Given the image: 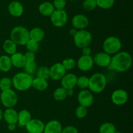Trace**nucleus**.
Segmentation results:
<instances>
[{
	"instance_id": "nucleus-1",
	"label": "nucleus",
	"mask_w": 133,
	"mask_h": 133,
	"mask_svg": "<svg viewBox=\"0 0 133 133\" xmlns=\"http://www.w3.org/2000/svg\"><path fill=\"white\" fill-rule=\"evenodd\" d=\"M132 59L131 54L125 51L118 52L111 58L110 66L118 72H124L128 70L132 65Z\"/></svg>"
},
{
	"instance_id": "nucleus-2",
	"label": "nucleus",
	"mask_w": 133,
	"mask_h": 133,
	"mask_svg": "<svg viewBox=\"0 0 133 133\" xmlns=\"http://www.w3.org/2000/svg\"><path fill=\"white\" fill-rule=\"evenodd\" d=\"M32 76L27 73L18 72L13 76L12 80V86L19 91H26L32 86Z\"/></svg>"
},
{
	"instance_id": "nucleus-3",
	"label": "nucleus",
	"mask_w": 133,
	"mask_h": 133,
	"mask_svg": "<svg viewBox=\"0 0 133 133\" xmlns=\"http://www.w3.org/2000/svg\"><path fill=\"white\" fill-rule=\"evenodd\" d=\"M107 83V78L103 74L97 72L89 78L88 87L91 92L100 93L105 89Z\"/></svg>"
},
{
	"instance_id": "nucleus-4",
	"label": "nucleus",
	"mask_w": 133,
	"mask_h": 133,
	"mask_svg": "<svg viewBox=\"0 0 133 133\" xmlns=\"http://www.w3.org/2000/svg\"><path fill=\"white\" fill-rule=\"evenodd\" d=\"M10 39L17 45H25L30 39L29 31L23 26H16L10 32Z\"/></svg>"
},
{
	"instance_id": "nucleus-5",
	"label": "nucleus",
	"mask_w": 133,
	"mask_h": 133,
	"mask_svg": "<svg viewBox=\"0 0 133 133\" xmlns=\"http://www.w3.org/2000/svg\"><path fill=\"white\" fill-rule=\"evenodd\" d=\"M73 37L75 45L81 49L89 46L92 41V34L85 29L78 30Z\"/></svg>"
},
{
	"instance_id": "nucleus-6",
	"label": "nucleus",
	"mask_w": 133,
	"mask_h": 133,
	"mask_svg": "<svg viewBox=\"0 0 133 133\" xmlns=\"http://www.w3.org/2000/svg\"><path fill=\"white\" fill-rule=\"evenodd\" d=\"M104 52L109 55H114L122 48V42L119 38L110 36L107 38L103 44Z\"/></svg>"
},
{
	"instance_id": "nucleus-7",
	"label": "nucleus",
	"mask_w": 133,
	"mask_h": 133,
	"mask_svg": "<svg viewBox=\"0 0 133 133\" xmlns=\"http://www.w3.org/2000/svg\"><path fill=\"white\" fill-rule=\"evenodd\" d=\"M0 99L3 105L7 108H11L15 106L18 100V95L12 89L1 91Z\"/></svg>"
},
{
	"instance_id": "nucleus-8",
	"label": "nucleus",
	"mask_w": 133,
	"mask_h": 133,
	"mask_svg": "<svg viewBox=\"0 0 133 133\" xmlns=\"http://www.w3.org/2000/svg\"><path fill=\"white\" fill-rule=\"evenodd\" d=\"M50 19L52 24L55 27H62L67 23L68 16L65 10H55V11L50 16Z\"/></svg>"
},
{
	"instance_id": "nucleus-9",
	"label": "nucleus",
	"mask_w": 133,
	"mask_h": 133,
	"mask_svg": "<svg viewBox=\"0 0 133 133\" xmlns=\"http://www.w3.org/2000/svg\"><path fill=\"white\" fill-rule=\"evenodd\" d=\"M77 100L79 105L88 108L94 103V96L90 90L83 89L77 95Z\"/></svg>"
},
{
	"instance_id": "nucleus-10",
	"label": "nucleus",
	"mask_w": 133,
	"mask_h": 133,
	"mask_svg": "<svg viewBox=\"0 0 133 133\" xmlns=\"http://www.w3.org/2000/svg\"><path fill=\"white\" fill-rule=\"evenodd\" d=\"M66 69L61 63L53 64L49 69L50 78L55 81L61 80L62 77L66 74Z\"/></svg>"
},
{
	"instance_id": "nucleus-11",
	"label": "nucleus",
	"mask_w": 133,
	"mask_h": 133,
	"mask_svg": "<svg viewBox=\"0 0 133 133\" xmlns=\"http://www.w3.org/2000/svg\"><path fill=\"white\" fill-rule=\"evenodd\" d=\"M111 100L115 105H123L128 100V94L127 91L123 89H116L112 93Z\"/></svg>"
},
{
	"instance_id": "nucleus-12",
	"label": "nucleus",
	"mask_w": 133,
	"mask_h": 133,
	"mask_svg": "<svg viewBox=\"0 0 133 133\" xmlns=\"http://www.w3.org/2000/svg\"><path fill=\"white\" fill-rule=\"evenodd\" d=\"M45 124L38 119H31L25 125L27 131L29 133H43Z\"/></svg>"
},
{
	"instance_id": "nucleus-13",
	"label": "nucleus",
	"mask_w": 133,
	"mask_h": 133,
	"mask_svg": "<svg viewBox=\"0 0 133 133\" xmlns=\"http://www.w3.org/2000/svg\"><path fill=\"white\" fill-rule=\"evenodd\" d=\"M112 57L105 52H98L93 57L94 63L100 67L110 66Z\"/></svg>"
},
{
	"instance_id": "nucleus-14",
	"label": "nucleus",
	"mask_w": 133,
	"mask_h": 133,
	"mask_svg": "<svg viewBox=\"0 0 133 133\" xmlns=\"http://www.w3.org/2000/svg\"><path fill=\"white\" fill-rule=\"evenodd\" d=\"M93 57L91 56H84L82 55L77 62V65L79 70L87 72L92 69L94 66Z\"/></svg>"
},
{
	"instance_id": "nucleus-15",
	"label": "nucleus",
	"mask_w": 133,
	"mask_h": 133,
	"mask_svg": "<svg viewBox=\"0 0 133 133\" xmlns=\"http://www.w3.org/2000/svg\"><path fill=\"white\" fill-rule=\"evenodd\" d=\"M74 28L76 29H84L89 24L88 18L84 14H76L74 16L71 20Z\"/></svg>"
},
{
	"instance_id": "nucleus-16",
	"label": "nucleus",
	"mask_w": 133,
	"mask_h": 133,
	"mask_svg": "<svg viewBox=\"0 0 133 133\" xmlns=\"http://www.w3.org/2000/svg\"><path fill=\"white\" fill-rule=\"evenodd\" d=\"M77 76L73 73L66 74L61 80L62 87L65 89H74L77 84Z\"/></svg>"
},
{
	"instance_id": "nucleus-17",
	"label": "nucleus",
	"mask_w": 133,
	"mask_h": 133,
	"mask_svg": "<svg viewBox=\"0 0 133 133\" xmlns=\"http://www.w3.org/2000/svg\"><path fill=\"white\" fill-rule=\"evenodd\" d=\"M62 126L61 123L55 119H53L47 123L44 126L43 133H61Z\"/></svg>"
},
{
	"instance_id": "nucleus-18",
	"label": "nucleus",
	"mask_w": 133,
	"mask_h": 133,
	"mask_svg": "<svg viewBox=\"0 0 133 133\" xmlns=\"http://www.w3.org/2000/svg\"><path fill=\"white\" fill-rule=\"evenodd\" d=\"M9 13L14 17H19L23 13V7L19 1H12L8 7Z\"/></svg>"
},
{
	"instance_id": "nucleus-19",
	"label": "nucleus",
	"mask_w": 133,
	"mask_h": 133,
	"mask_svg": "<svg viewBox=\"0 0 133 133\" xmlns=\"http://www.w3.org/2000/svg\"><path fill=\"white\" fill-rule=\"evenodd\" d=\"M3 118L8 124H16L18 123V112L11 108H7L3 112Z\"/></svg>"
},
{
	"instance_id": "nucleus-20",
	"label": "nucleus",
	"mask_w": 133,
	"mask_h": 133,
	"mask_svg": "<svg viewBox=\"0 0 133 133\" xmlns=\"http://www.w3.org/2000/svg\"><path fill=\"white\" fill-rule=\"evenodd\" d=\"M10 57L12 65L14 67L19 69V68H22L24 66L26 63L24 57V54L20 53V52H16L14 54L11 55Z\"/></svg>"
},
{
	"instance_id": "nucleus-21",
	"label": "nucleus",
	"mask_w": 133,
	"mask_h": 133,
	"mask_svg": "<svg viewBox=\"0 0 133 133\" xmlns=\"http://www.w3.org/2000/svg\"><path fill=\"white\" fill-rule=\"evenodd\" d=\"M44 37H45V32L40 27H34L29 31L30 39L38 43L42 41L44 39Z\"/></svg>"
},
{
	"instance_id": "nucleus-22",
	"label": "nucleus",
	"mask_w": 133,
	"mask_h": 133,
	"mask_svg": "<svg viewBox=\"0 0 133 133\" xmlns=\"http://www.w3.org/2000/svg\"><path fill=\"white\" fill-rule=\"evenodd\" d=\"M31 119L32 116L31 113L27 110H22L19 113H18V123L19 126H25Z\"/></svg>"
},
{
	"instance_id": "nucleus-23",
	"label": "nucleus",
	"mask_w": 133,
	"mask_h": 133,
	"mask_svg": "<svg viewBox=\"0 0 133 133\" xmlns=\"http://www.w3.org/2000/svg\"><path fill=\"white\" fill-rule=\"evenodd\" d=\"M39 12L41 14L45 16H50L52 14V13L55 11L54 6L53 3L50 2H44L40 5L38 7Z\"/></svg>"
},
{
	"instance_id": "nucleus-24",
	"label": "nucleus",
	"mask_w": 133,
	"mask_h": 133,
	"mask_svg": "<svg viewBox=\"0 0 133 133\" xmlns=\"http://www.w3.org/2000/svg\"><path fill=\"white\" fill-rule=\"evenodd\" d=\"M32 86L38 91H44L48 87V80L44 79V78L36 77V78L32 79Z\"/></svg>"
},
{
	"instance_id": "nucleus-25",
	"label": "nucleus",
	"mask_w": 133,
	"mask_h": 133,
	"mask_svg": "<svg viewBox=\"0 0 133 133\" xmlns=\"http://www.w3.org/2000/svg\"><path fill=\"white\" fill-rule=\"evenodd\" d=\"M12 65L10 57L6 55L0 56V70L3 72H9L11 69Z\"/></svg>"
},
{
	"instance_id": "nucleus-26",
	"label": "nucleus",
	"mask_w": 133,
	"mask_h": 133,
	"mask_svg": "<svg viewBox=\"0 0 133 133\" xmlns=\"http://www.w3.org/2000/svg\"><path fill=\"white\" fill-rule=\"evenodd\" d=\"M4 51L9 55H12L16 52L17 44L11 39H6L3 45Z\"/></svg>"
},
{
	"instance_id": "nucleus-27",
	"label": "nucleus",
	"mask_w": 133,
	"mask_h": 133,
	"mask_svg": "<svg viewBox=\"0 0 133 133\" xmlns=\"http://www.w3.org/2000/svg\"><path fill=\"white\" fill-rule=\"evenodd\" d=\"M116 131L115 125L112 123L106 122L101 124L99 128V133H114Z\"/></svg>"
},
{
	"instance_id": "nucleus-28",
	"label": "nucleus",
	"mask_w": 133,
	"mask_h": 133,
	"mask_svg": "<svg viewBox=\"0 0 133 133\" xmlns=\"http://www.w3.org/2000/svg\"><path fill=\"white\" fill-rule=\"evenodd\" d=\"M67 94H66V89L63 88L62 87H58L53 92V98L55 100L57 101H62L66 99L67 97Z\"/></svg>"
},
{
	"instance_id": "nucleus-29",
	"label": "nucleus",
	"mask_w": 133,
	"mask_h": 133,
	"mask_svg": "<svg viewBox=\"0 0 133 133\" xmlns=\"http://www.w3.org/2000/svg\"><path fill=\"white\" fill-rule=\"evenodd\" d=\"M37 77L48 80L50 78V73H49V69L46 66H41L38 68L36 72Z\"/></svg>"
},
{
	"instance_id": "nucleus-30",
	"label": "nucleus",
	"mask_w": 133,
	"mask_h": 133,
	"mask_svg": "<svg viewBox=\"0 0 133 133\" xmlns=\"http://www.w3.org/2000/svg\"><path fill=\"white\" fill-rule=\"evenodd\" d=\"M25 72L29 74H33L36 73L37 70V64L35 61H31V62H26L24 66Z\"/></svg>"
},
{
	"instance_id": "nucleus-31",
	"label": "nucleus",
	"mask_w": 133,
	"mask_h": 133,
	"mask_svg": "<svg viewBox=\"0 0 133 133\" xmlns=\"http://www.w3.org/2000/svg\"><path fill=\"white\" fill-rule=\"evenodd\" d=\"M88 83H89V78L86 76H81L77 77L76 85L79 88L82 89H87V88L88 87Z\"/></svg>"
},
{
	"instance_id": "nucleus-32",
	"label": "nucleus",
	"mask_w": 133,
	"mask_h": 133,
	"mask_svg": "<svg viewBox=\"0 0 133 133\" xmlns=\"http://www.w3.org/2000/svg\"><path fill=\"white\" fill-rule=\"evenodd\" d=\"M97 6L103 9H109L113 7L115 0H96Z\"/></svg>"
},
{
	"instance_id": "nucleus-33",
	"label": "nucleus",
	"mask_w": 133,
	"mask_h": 133,
	"mask_svg": "<svg viewBox=\"0 0 133 133\" xmlns=\"http://www.w3.org/2000/svg\"><path fill=\"white\" fill-rule=\"evenodd\" d=\"M12 86V80L8 77H4L0 80V89L1 91L11 89Z\"/></svg>"
},
{
	"instance_id": "nucleus-34",
	"label": "nucleus",
	"mask_w": 133,
	"mask_h": 133,
	"mask_svg": "<svg viewBox=\"0 0 133 133\" xmlns=\"http://www.w3.org/2000/svg\"><path fill=\"white\" fill-rule=\"evenodd\" d=\"M97 7L96 0H84L83 3V9L87 11L94 10Z\"/></svg>"
},
{
	"instance_id": "nucleus-35",
	"label": "nucleus",
	"mask_w": 133,
	"mask_h": 133,
	"mask_svg": "<svg viewBox=\"0 0 133 133\" xmlns=\"http://www.w3.org/2000/svg\"><path fill=\"white\" fill-rule=\"evenodd\" d=\"M26 48L29 52H32L33 53L37 52L39 49V44L38 42L35 41L33 40L29 39L25 44Z\"/></svg>"
},
{
	"instance_id": "nucleus-36",
	"label": "nucleus",
	"mask_w": 133,
	"mask_h": 133,
	"mask_svg": "<svg viewBox=\"0 0 133 133\" xmlns=\"http://www.w3.org/2000/svg\"><path fill=\"white\" fill-rule=\"evenodd\" d=\"M62 64L66 70H71L75 67L76 62H75V59L73 58H66L63 60Z\"/></svg>"
},
{
	"instance_id": "nucleus-37",
	"label": "nucleus",
	"mask_w": 133,
	"mask_h": 133,
	"mask_svg": "<svg viewBox=\"0 0 133 133\" xmlns=\"http://www.w3.org/2000/svg\"><path fill=\"white\" fill-rule=\"evenodd\" d=\"M87 113H88V110H87V108L83 106L79 105L77 108L75 110V116L77 118L79 119H83L87 116Z\"/></svg>"
},
{
	"instance_id": "nucleus-38",
	"label": "nucleus",
	"mask_w": 133,
	"mask_h": 133,
	"mask_svg": "<svg viewBox=\"0 0 133 133\" xmlns=\"http://www.w3.org/2000/svg\"><path fill=\"white\" fill-rule=\"evenodd\" d=\"M66 4V0H54L53 5L55 10H63Z\"/></svg>"
},
{
	"instance_id": "nucleus-39",
	"label": "nucleus",
	"mask_w": 133,
	"mask_h": 133,
	"mask_svg": "<svg viewBox=\"0 0 133 133\" xmlns=\"http://www.w3.org/2000/svg\"><path fill=\"white\" fill-rule=\"evenodd\" d=\"M25 59L26 62H31V61H35V53L32 52H26L24 54Z\"/></svg>"
},
{
	"instance_id": "nucleus-40",
	"label": "nucleus",
	"mask_w": 133,
	"mask_h": 133,
	"mask_svg": "<svg viewBox=\"0 0 133 133\" xmlns=\"http://www.w3.org/2000/svg\"><path fill=\"white\" fill-rule=\"evenodd\" d=\"M61 133H78V130L74 126H68L64 129H62Z\"/></svg>"
},
{
	"instance_id": "nucleus-41",
	"label": "nucleus",
	"mask_w": 133,
	"mask_h": 133,
	"mask_svg": "<svg viewBox=\"0 0 133 133\" xmlns=\"http://www.w3.org/2000/svg\"><path fill=\"white\" fill-rule=\"evenodd\" d=\"M91 53H92V50L89 46H87L82 48V53L84 56H90Z\"/></svg>"
},
{
	"instance_id": "nucleus-42",
	"label": "nucleus",
	"mask_w": 133,
	"mask_h": 133,
	"mask_svg": "<svg viewBox=\"0 0 133 133\" xmlns=\"http://www.w3.org/2000/svg\"><path fill=\"white\" fill-rule=\"evenodd\" d=\"M8 129L10 131H13L16 129V124H9L8 125Z\"/></svg>"
},
{
	"instance_id": "nucleus-43",
	"label": "nucleus",
	"mask_w": 133,
	"mask_h": 133,
	"mask_svg": "<svg viewBox=\"0 0 133 133\" xmlns=\"http://www.w3.org/2000/svg\"><path fill=\"white\" fill-rule=\"evenodd\" d=\"M74 89H66V94H67V96H72L74 95Z\"/></svg>"
},
{
	"instance_id": "nucleus-44",
	"label": "nucleus",
	"mask_w": 133,
	"mask_h": 133,
	"mask_svg": "<svg viewBox=\"0 0 133 133\" xmlns=\"http://www.w3.org/2000/svg\"><path fill=\"white\" fill-rule=\"evenodd\" d=\"M77 31V30L75 28H72V29H70V31H69V33H70V35H71L72 37H74V35H75L76 32Z\"/></svg>"
},
{
	"instance_id": "nucleus-45",
	"label": "nucleus",
	"mask_w": 133,
	"mask_h": 133,
	"mask_svg": "<svg viewBox=\"0 0 133 133\" xmlns=\"http://www.w3.org/2000/svg\"><path fill=\"white\" fill-rule=\"evenodd\" d=\"M3 111L0 108V121H1V119H3Z\"/></svg>"
},
{
	"instance_id": "nucleus-46",
	"label": "nucleus",
	"mask_w": 133,
	"mask_h": 133,
	"mask_svg": "<svg viewBox=\"0 0 133 133\" xmlns=\"http://www.w3.org/2000/svg\"><path fill=\"white\" fill-rule=\"evenodd\" d=\"M114 133H122V132H119V131H117V130H116V131Z\"/></svg>"
},
{
	"instance_id": "nucleus-47",
	"label": "nucleus",
	"mask_w": 133,
	"mask_h": 133,
	"mask_svg": "<svg viewBox=\"0 0 133 133\" xmlns=\"http://www.w3.org/2000/svg\"><path fill=\"white\" fill-rule=\"evenodd\" d=\"M70 1H75V0H70Z\"/></svg>"
},
{
	"instance_id": "nucleus-48",
	"label": "nucleus",
	"mask_w": 133,
	"mask_h": 133,
	"mask_svg": "<svg viewBox=\"0 0 133 133\" xmlns=\"http://www.w3.org/2000/svg\"><path fill=\"white\" fill-rule=\"evenodd\" d=\"M0 90H1V89H0Z\"/></svg>"
}]
</instances>
